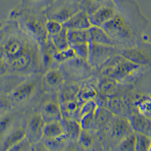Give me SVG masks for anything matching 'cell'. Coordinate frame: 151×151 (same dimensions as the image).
Masks as SVG:
<instances>
[{"label":"cell","mask_w":151,"mask_h":151,"mask_svg":"<svg viewBox=\"0 0 151 151\" xmlns=\"http://www.w3.org/2000/svg\"><path fill=\"white\" fill-rule=\"evenodd\" d=\"M10 18L41 45H45L49 39L46 29L48 20L45 11L19 5L12 10Z\"/></svg>","instance_id":"cell-1"},{"label":"cell","mask_w":151,"mask_h":151,"mask_svg":"<svg viewBox=\"0 0 151 151\" xmlns=\"http://www.w3.org/2000/svg\"><path fill=\"white\" fill-rule=\"evenodd\" d=\"M141 68L142 66L131 62L121 55H111L103 65L101 73L103 77L122 82Z\"/></svg>","instance_id":"cell-2"},{"label":"cell","mask_w":151,"mask_h":151,"mask_svg":"<svg viewBox=\"0 0 151 151\" xmlns=\"http://www.w3.org/2000/svg\"><path fill=\"white\" fill-rule=\"evenodd\" d=\"M81 9L80 2L74 0H55L45 13L48 19H53L62 24L70 19Z\"/></svg>","instance_id":"cell-3"},{"label":"cell","mask_w":151,"mask_h":151,"mask_svg":"<svg viewBox=\"0 0 151 151\" xmlns=\"http://www.w3.org/2000/svg\"><path fill=\"white\" fill-rule=\"evenodd\" d=\"M101 27L114 40H129L133 36V32L129 23L123 15L119 12L118 9L117 14Z\"/></svg>","instance_id":"cell-4"},{"label":"cell","mask_w":151,"mask_h":151,"mask_svg":"<svg viewBox=\"0 0 151 151\" xmlns=\"http://www.w3.org/2000/svg\"><path fill=\"white\" fill-rule=\"evenodd\" d=\"M20 37L12 36L5 40L2 47V53H4V60L8 61L21 55L29 49Z\"/></svg>","instance_id":"cell-5"},{"label":"cell","mask_w":151,"mask_h":151,"mask_svg":"<svg viewBox=\"0 0 151 151\" xmlns=\"http://www.w3.org/2000/svg\"><path fill=\"white\" fill-rule=\"evenodd\" d=\"M118 12L117 5L112 0L108 1L96 12L89 15L92 26L101 27L112 19Z\"/></svg>","instance_id":"cell-6"},{"label":"cell","mask_w":151,"mask_h":151,"mask_svg":"<svg viewBox=\"0 0 151 151\" xmlns=\"http://www.w3.org/2000/svg\"><path fill=\"white\" fill-rule=\"evenodd\" d=\"M113 47L89 42L88 62L94 66L103 65L111 56Z\"/></svg>","instance_id":"cell-7"},{"label":"cell","mask_w":151,"mask_h":151,"mask_svg":"<svg viewBox=\"0 0 151 151\" xmlns=\"http://www.w3.org/2000/svg\"><path fill=\"white\" fill-rule=\"evenodd\" d=\"M108 132L110 137L121 141L134 132L129 119L117 118L109 123Z\"/></svg>","instance_id":"cell-8"},{"label":"cell","mask_w":151,"mask_h":151,"mask_svg":"<svg viewBox=\"0 0 151 151\" xmlns=\"http://www.w3.org/2000/svg\"><path fill=\"white\" fill-rule=\"evenodd\" d=\"M45 124L42 116L39 114L35 115L31 119L26 131V137L32 145L40 142L44 137Z\"/></svg>","instance_id":"cell-9"},{"label":"cell","mask_w":151,"mask_h":151,"mask_svg":"<svg viewBox=\"0 0 151 151\" xmlns=\"http://www.w3.org/2000/svg\"><path fill=\"white\" fill-rule=\"evenodd\" d=\"M63 25L68 29H88L92 26L89 14L83 9L74 14Z\"/></svg>","instance_id":"cell-10"},{"label":"cell","mask_w":151,"mask_h":151,"mask_svg":"<svg viewBox=\"0 0 151 151\" xmlns=\"http://www.w3.org/2000/svg\"><path fill=\"white\" fill-rule=\"evenodd\" d=\"M129 120L134 132L151 136V118L138 112L131 115Z\"/></svg>","instance_id":"cell-11"},{"label":"cell","mask_w":151,"mask_h":151,"mask_svg":"<svg viewBox=\"0 0 151 151\" xmlns=\"http://www.w3.org/2000/svg\"><path fill=\"white\" fill-rule=\"evenodd\" d=\"M90 41L107 46L114 47L115 40L101 27L92 26L89 29Z\"/></svg>","instance_id":"cell-12"},{"label":"cell","mask_w":151,"mask_h":151,"mask_svg":"<svg viewBox=\"0 0 151 151\" xmlns=\"http://www.w3.org/2000/svg\"><path fill=\"white\" fill-rule=\"evenodd\" d=\"M46 123L53 121H61L63 118L60 104L50 101L46 104L41 114Z\"/></svg>","instance_id":"cell-13"},{"label":"cell","mask_w":151,"mask_h":151,"mask_svg":"<svg viewBox=\"0 0 151 151\" xmlns=\"http://www.w3.org/2000/svg\"><path fill=\"white\" fill-rule=\"evenodd\" d=\"M82 104L78 99L62 101L60 104V107L63 118L76 119V117H79V111Z\"/></svg>","instance_id":"cell-14"},{"label":"cell","mask_w":151,"mask_h":151,"mask_svg":"<svg viewBox=\"0 0 151 151\" xmlns=\"http://www.w3.org/2000/svg\"><path fill=\"white\" fill-rule=\"evenodd\" d=\"M34 84L31 82L23 83L14 89L11 94V99L16 103H22L28 100L33 94Z\"/></svg>","instance_id":"cell-15"},{"label":"cell","mask_w":151,"mask_h":151,"mask_svg":"<svg viewBox=\"0 0 151 151\" xmlns=\"http://www.w3.org/2000/svg\"><path fill=\"white\" fill-rule=\"evenodd\" d=\"M121 55L131 62L140 66L147 65L149 60L148 57L140 49L137 48H129L124 49Z\"/></svg>","instance_id":"cell-16"},{"label":"cell","mask_w":151,"mask_h":151,"mask_svg":"<svg viewBox=\"0 0 151 151\" xmlns=\"http://www.w3.org/2000/svg\"><path fill=\"white\" fill-rule=\"evenodd\" d=\"M28 50L13 59L5 60L7 65H9V67L15 71H20L26 70L31 65L32 61L31 54Z\"/></svg>","instance_id":"cell-17"},{"label":"cell","mask_w":151,"mask_h":151,"mask_svg":"<svg viewBox=\"0 0 151 151\" xmlns=\"http://www.w3.org/2000/svg\"><path fill=\"white\" fill-rule=\"evenodd\" d=\"M114 114L107 108L98 106L95 112V121L93 128L99 129L109 123Z\"/></svg>","instance_id":"cell-18"},{"label":"cell","mask_w":151,"mask_h":151,"mask_svg":"<svg viewBox=\"0 0 151 151\" xmlns=\"http://www.w3.org/2000/svg\"><path fill=\"white\" fill-rule=\"evenodd\" d=\"M68 35L70 47L90 41L89 29H68Z\"/></svg>","instance_id":"cell-19"},{"label":"cell","mask_w":151,"mask_h":151,"mask_svg":"<svg viewBox=\"0 0 151 151\" xmlns=\"http://www.w3.org/2000/svg\"><path fill=\"white\" fill-rule=\"evenodd\" d=\"M65 132L68 135L69 137L78 140L80 134L82 130L79 121L76 119L63 118L61 121Z\"/></svg>","instance_id":"cell-20"},{"label":"cell","mask_w":151,"mask_h":151,"mask_svg":"<svg viewBox=\"0 0 151 151\" xmlns=\"http://www.w3.org/2000/svg\"><path fill=\"white\" fill-rule=\"evenodd\" d=\"M26 137V131L22 129H18L7 137L2 145V150L9 151L14 145Z\"/></svg>","instance_id":"cell-21"},{"label":"cell","mask_w":151,"mask_h":151,"mask_svg":"<svg viewBox=\"0 0 151 151\" xmlns=\"http://www.w3.org/2000/svg\"><path fill=\"white\" fill-rule=\"evenodd\" d=\"M65 132L61 121H53L45 124L44 129V137L52 139L58 137Z\"/></svg>","instance_id":"cell-22"},{"label":"cell","mask_w":151,"mask_h":151,"mask_svg":"<svg viewBox=\"0 0 151 151\" xmlns=\"http://www.w3.org/2000/svg\"><path fill=\"white\" fill-rule=\"evenodd\" d=\"M68 32V28L63 26L61 31L58 34L53 36H49L53 45L57 49V51L65 50L70 47Z\"/></svg>","instance_id":"cell-23"},{"label":"cell","mask_w":151,"mask_h":151,"mask_svg":"<svg viewBox=\"0 0 151 151\" xmlns=\"http://www.w3.org/2000/svg\"><path fill=\"white\" fill-rule=\"evenodd\" d=\"M117 83L118 82L112 79L104 77V79L99 84L101 94L108 97H112L117 91Z\"/></svg>","instance_id":"cell-24"},{"label":"cell","mask_w":151,"mask_h":151,"mask_svg":"<svg viewBox=\"0 0 151 151\" xmlns=\"http://www.w3.org/2000/svg\"><path fill=\"white\" fill-rule=\"evenodd\" d=\"M44 83L50 87L60 86L64 82L63 77L59 70H50L46 73L44 77Z\"/></svg>","instance_id":"cell-25"},{"label":"cell","mask_w":151,"mask_h":151,"mask_svg":"<svg viewBox=\"0 0 151 151\" xmlns=\"http://www.w3.org/2000/svg\"><path fill=\"white\" fill-rule=\"evenodd\" d=\"M138 112L151 118V96H143L136 102Z\"/></svg>","instance_id":"cell-26"},{"label":"cell","mask_w":151,"mask_h":151,"mask_svg":"<svg viewBox=\"0 0 151 151\" xmlns=\"http://www.w3.org/2000/svg\"><path fill=\"white\" fill-rule=\"evenodd\" d=\"M135 151H150L151 147V136L140 132H135Z\"/></svg>","instance_id":"cell-27"},{"label":"cell","mask_w":151,"mask_h":151,"mask_svg":"<svg viewBox=\"0 0 151 151\" xmlns=\"http://www.w3.org/2000/svg\"><path fill=\"white\" fill-rule=\"evenodd\" d=\"M97 95L96 89L91 86L84 87L79 89L78 93L77 99L81 103H84L89 100H94Z\"/></svg>","instance_id":"cell-28"},{"label":"cell","mask_w":151,"mask_h":151,"mask_svg":"<svg viewBox=\"0 0 151 151\" xmlns=\"http://www.w3.org/2000/svg\"><path fill=\"white\" fill-rule=\"evenodd\" d=\"M124 101L122 99L116 97H110L109 98L107 108L115 116L121 114L124 111Z\"/></svg>","instance_id":"cell-29"},{"label":"cell","mask_w":151,"mask_h":151,"mask_svg":"<svg viewBox=\"0 0 151 151\" xmlns=\"http://www.w3.org/2000/svg\"><path fill=\"white\" fill-rule=\"evenodd\" d=\"M55 0H21V5L45 11Z\"/></svg>","instance_id":"cell-30"},{"label":"cell","mask_w":151,"mask_h":151,"mask_svg":"<svg viewBox=\"0 0 151 151\" xmlns=\"http://www.w3.org/2000/svg\"><path fill=\"white\" fill-rule=\"evenodd\" d=\"M76 57V51L71 47L65 50L57 51L53 55L55 60L59 62L70 61L73 60Z\"/></svg>","instance_id":"cell-31"},{"label":"cell","mask_w":151,"mask_h":151,"mask_svg":"<svg viewBox=\"0 0 151 151\" xmlns=\"http://www.w3.org/2000/svg\"><path fill=\"white\" fill-rule=\"evenodd\" d=\"M69 137L68 135L66 133L58 137L52 138V139H47L45 138L44 145L47 148H60L67 142L69 139Z\"/></svg>","instance_id":"cell-32"},{"label":"cell","mask_w":151,"mask_h":151,"mask_svg":"<svg viewBox=\"0 0 151 151\" xmlns=\"http://www.w3.org/2000/svg\"><path fill=\"white\" fill-rule=\"evenodd\" d=\"M136 134L132 133L129 136L123 139L119 144V149L122 151H135Z\"/></svg>","instance_id":"cell-33"},{"label":"cell","mask_w":151,"mask_h":151,"mask_svg":"<svg viewBox=\"0 0 151 151\" xmlns=\"http://www.w3.org/2000/svg\"><path fill=\"white\" fill-rule=\"evenodd\" d=\"M71 47L74 49L76 57L84 61H88L89 55V42L76 44Z\"/></svg>","instance_id":"cell-34"},{"label":"cell","mask_w":151,"mask_h":151,"mask_svg":"<svg viewBox=\"0 0 151 151\" xmlns=\"http://www.w3.org/2000/svg\"><path fill=\"white\" fill-rule=\"evenodd\" d=\"M95 121V112L83 116L80 118L79 123L83 130L89 131L93 129Z\"/></svg>","instance_id":"cell-35"},{"label":"cell","mask_w":151,"mask_h":151,"mask_svg":"<svg viewBox=\"0 0 151 151\" xmlns=\"http://www.w3.org/2000/svg\"><path fill=\"white\" fill-rule=\"evenodd\" d=\"M63 28V24L53 19H48L46 23V29L49 36L58 34Z\"/></svg>","instance_id":"cell-36"},{"label":"cell","mask_w":151,"mask_h":151,"mask_svg":"<svg viewBox=\"0 0 151 151\" xmlns=\"http://www.w3.org/2000/svg\"><path fill=\"white\" fill-rule=\"evenodd\" d=\"M98 106V104L96 101H95L94 100H89L83 103L79 111V118L82 117L85 114L95 112Z\"/></svg>","instance_id":"cell-37"},{"label":"cell","mask_w":151,"mask_h":151,"mask_svg":"<svg viewBox=\"0 0 151 151\" xmlns=\"http://www.w3.org/2000/svg\"><path fill=\"white\" fill-rule=\"evenodd\" d=\"M79 90V89L76 86H69L64 89L61 94L62 101L77 99Z\"/></svg>","instance_id":"cell-38"},{"label":"cell","mask_w":151,"mask_h":151,"mask_svg":"<svg viewBox=\"0 0 151 151\" xmlns=\"http://www.w3.org/2000/svg\"><path fill=\"white\" fill-rule=\"evenodd\" d=\"M78 140L83 147L86 148L91 147L93 143V138L91 134H89L88 131L82 130Z\"/></svg>","instance_id":"cell-39"},{"label":"cell","mask_w":151,"mask_h":151,"mask_svg":"<svg viewBox=\"0 0 151 151\" xmlns=\"http://www.w3.org/2000/svg\"><path fill=\"white\" fill-rule=\"evenodd\" d=\"M31 143L28 140L27 137L22 139L18 143L14 145L13 148L10 149V151H21L28 150V148L30 147Z\"/></svg>","instance_id":"cell-40"},{"label":"cell","mask_w":151,"mask_h":151,"mask_svg":"<svg viewBox=\"0 0 151 151\" xmlns=\"http://www.w3.org/2000/svg\"><path fill=\"white\" fill-rule=\"evenodd\" d=\"M10 119L9 118H4L1 121V133L2 134L7 129V126L10 123Z\"/></svg>","instance_id":"cell-41"},{"label":"cell","mask_w":151,"mask_h":151,"mask_svg":"<svg viewBox=\"0 0 151 151\" xmlns=\"http://www.w3.org/2000/svg\"><path fill=\"white\" fill-rule=\"evenodd\" d=\"M74 1H78V2H81L82 0H74Z\"/></svg>","instance_id":"cell-42"},{"label":"cell","mask_w":151,"mask_h":151,"mask_svg":"<svg viewBox=\"0 0 151 151\" xmlns=\"http://www.w3.org/2000/svg\"><path fill=\"white\" fill-rule=\"evenodd\" d=\"M150 151H151V149H150Z\"/></svg>","instance_id":"cell-43"}]
</instances>
